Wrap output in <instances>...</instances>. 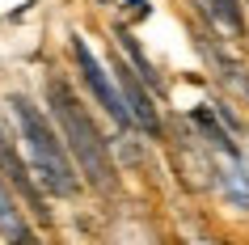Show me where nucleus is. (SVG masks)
I'll return each mask as SVG.
<instances>
[{
	"label": "nucleus",
	"mask_w": 249,
	"mask_h": 245,
	"mask_svg": "<svg viewBox=\"0 0 249 245\" xmlns=\"http://www.w3.org/2000/svg\"><path fill=\"white\" fill-rule=\"evenodd\" d=\"M47 106H51L55 131H59V140H64L76 173L89 182V186H97V190H114V161H110V148H106L93 114L80 106L76 93H72V85L59 80V76H51L47 80Z\"/></svg>",
	"instance_id": "f257e3e1"
},
{
	"label": "nucleus",
	"mask_w": 249,
	"mask_h": 245,
	"mask_svg": "<svg viewBox=\"0 0 249 245\" xmlns=\"http://www.w3.org/2000/svg\"><path fill=\"white\" fill-rule=\"evenodd\" d=\"M9 110H13V118H17V131H21V144H26V161H30L34 182H38L42 190L72 199V194L80 190V173H76V165H72V156H68L55 123L30 102L26 93H13V97H9Z\"/></svg>",
	"instance_id": "f03ea898"
},
{
	"label": "nucleus",
	"mask_w": 249,
	"mask_h": 245,
	"mask_svg": "<svg viewBox=\"0 0 249 245\" xmlns=\"http://www.w3.org/2000/svg\"><path fill=\"white\" fill-rule=\"evenodd\" d=\"M72 55H76V68H80V76H85V85H89V93L97 97V106L114 118L118 127H135L131 114H127V106H123V93H118L114 76L102 68V59L93 55V47L85 38H72Z\"/></svg>",
	"instance_id": "7ed1b4c3"
},
{
	"label": "nucleus",
	"mask_w": 249,
	"mask_h": 245,
	"mask_svg": "<svg viewBox=\"0 0 249 245\" xmlns=\"http://www.w3.org/2000/svg\"><path fill=\"white\" fill-rule=\"evenodd\" d=\"M0 173H4V182L13 186V194L38 220L51 216V211H47V199H42V186L30 178V165H26V156L17 152V144H13V135H9V127H4V118H0Z\"/></svg>",
	"instance_id": "20e7f679"
},
{
	"label": "nucleus",
	"mask_w": 249,
	"mask_h": 245,
	"mask_svg": "<svg viewBox=\"0 0 249 245\" xmlns=\"http://www.w3.org/2000/svg\"><path fill=\"white\" fill-rule=\"evenodd\" d=\"M114 85H118V93H123V106H127V114H131V123H135V127H140V131H148V135H160L157 102H152L148 85L131 72V64H114Z\"/></svg>",
	"instance_id": "39448f33"
},
{
	"label": "nucleus",
	"mask_w": 249,
	"mask_h": 245,
	"mask_svg": "<svg viewBox=\"0 0 249 245\" xmlns=\"http://www.w3.org/2000/svg\"><path fill=\"white\" fill-rule=\"evenodd\" d=\"M0 237L9 245H38L34 232H30L26 211H21V199H17L13 186L4 182V173H0Z\"/></svg>",
	"instance_id": "423d86ee"
},
{
	"label": "nucleus",
	"mask_w": 249,
	"mask_h": 245,
	"mask_svg": "<svg viewBox=\"0 0 249 245\" xmlns=\"http://www.w3.org/2000/svg\"><path fill=\"white\" fill-rule=\"evenodd\" d=\"M114 34H118V42H123V55H127V64H135V76L144 80L148 89H157V85H160V76H157V68L148 64V55L140 51V42H135V34H131L127 26H118Z\"/></svg>",
	"instance_id": "0eeeda50"
},
{
	"label": "nucleus",
	"mask_w": 249,
	"mask_h": 245,
	"mask_svg": "<svg viewBox=\"0 0 249 245\" xmlns=\"http://www.w3.org/2000/svg\"><path fill=\"white\" fill-rule=\"evenodd\" d=\"M198 9L220 21L228 34H245V13H241V0H198Z\"/></svg>",
	"instance_id": "6e6552de"
},
{
	"label": "nucleus",
	"mask_w": 249,
	"mask_h": 245,
	"mask_svg": "<svg viewBox=\"0 0 249 245\" xmlns=\"http://www.w3.org/2000/svg\"><path fill=\"white\" fill-rule=\"evenodd\" d=\"M190 118H195V127H203V131H207V135H211V144H220L224 152H228V156H232V161H236V144L228 140V131H224L220 123L211 118V110H203V106H195V110H190Z\"/></svg>",
	"instance_id": "1a4fd4ad"
},
{
	"label": "nucleus",
	"mask_w": 249,
	"mask_h": 245,
	"mask_svg": "<svg viewBox=\"0 0 249 245\" xmlns=\"http://www.w3.org/2000/svg\"><path fill=\"white\" fill-rule=\"evenodd\" d=\"M127 13L131 17H148V0H127Z\"/></svg>",
	"instance_id": "9d476101"
},
{
	"label": "nucleus",
	"mask_w": 249,
	"mask_h": 245,
	"mask_svg": "<svg viewBox=\"0 0 249 245\" xmlns=\"http://www.w3.org/2000/svg\"><path fill=\"white\" fill-rule=\"evenodd\" d=\"M245 89H249V85H245Z\"/></svg>",
	"instance_id": "9b49d317"
}]
</instances>
